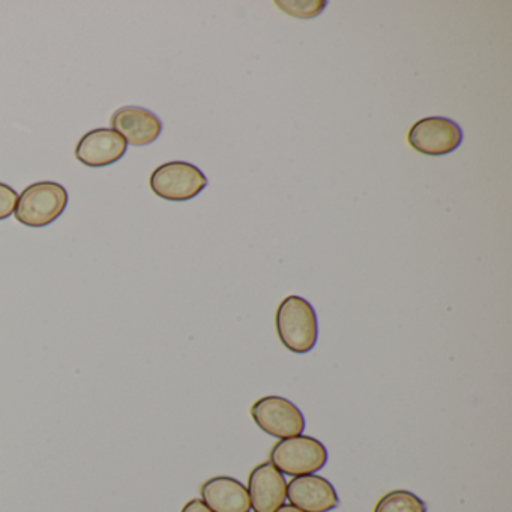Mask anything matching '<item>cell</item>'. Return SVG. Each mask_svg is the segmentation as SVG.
<instances>
[{
    "label": "cell",
    "mask_w": 512,
    "mask_h": 512,
    "mask_svg": "<svg viewBox=\"0 0 512 512\" xmlns=\"http://www.w3.org/2000/svg\"><path fill=\"white\" fill-rule=\"evenodd\" d=\"M278 338L290 352H311L319 338V322L313 305L301 296H287L275 314Z\"/></svg>",
    "instance_id": "cell-1"
},
{
    "label": "cell",
    "mask_w": 512,
    "mask_h": 512,
    "mask_svg": "<svg viewBox=\"0 0 512 512\" xmlns=\"http://www.w3.org/2000/svg\"><path fill=\"white\" fill-rule=\"evenodd\" d=\"M68 206L67 188L58 182L43 181L29 185L19 196L14 217L26 227H47L55 223Z\"/></svg>",
    "instance_id": "cell-2"
},
{
    "label": "cell",
    "mask_w": 512,
    "mask_h": 512,
    "mask_svg": "<svg viewBox=\"0 0 512 512\" xmlns=\"http://www.w3.org/2000/svg\"><path fill=\"white\" fill-rule=\"evenodd\" d=\"M271 463L283 475L304 476L319 472L328 463V449L316 437H287L272 446Z\"/></svg>",
    "instance_id": "cell-3"
},
{
    "label": "cell",
    "mask_w": 512,
    "mask_h": 512,
    "mask_svg": "<svg viewBox=\"0 0 512 512\" xmlns=\"http://www.w3.org/2000/svg\"><path fill=\"white\" fill-rule=\"evenodd\" d=\"M152 193L169 202H188L199 196L208 178L205 173L187 161H170L161 164L149 178Z\"/></svg>",
    "instance_id": "cell-4"
},
{
    "label": "cell",
    "mask_w": 512,
    "mask_h": 512,
    "mask_svg": "<svg viewBox=\"0 0 512 512\" xmlns=\"http://www.w3.org/2000/svg\"><path fill=\"white\" fill-rule=\"evenodd\" d=\"M250 413L260 430L277 439H287L304 433L305 416L287 398L278 395L260 398L251 406Z\"/></svg>",
    "instance_id": "cell-5"
},
{
    "label": "cell",
    "mask_w": 512,
    "mask_h": 512,
    "mask_svg": "<svg viewBox=\"0 0 512 512\" xmlns=\"http://www.w3.org/2000/svg\"><path fill=\"white\" fill-rule=\"evenodd\" d=\"M463 142V131L457 122L442 116H430L412 125L407 134L410 148L422 155L440 157L457 151Z\"/></svg>",
    "instance_id": "cell-6"
},
{
    "label": "cell",
    "mask_w": 512,
    "mask_h": 512,
    "mask_svg": "<svg viewBox=\"0 0 512 512\" xmlns=\"http://www.w3.org/2000/svg\"><path fill=\"white\" fill-rule=\"evenodd\" d=\"M247 490L251 508L256 512H277L287 499L286 479L271 461L251 470Z\"/></svg>",
    "instance_id": "cell-7"
},
{
    "label": "cell",
    "mask_w": 512,
    "mask_h": 512,
    "mask_svg": "<svg viewBox=\"0 0 512 512\" xmlns=\"http://www.w3.org/2000/svg\"><path fill=\"white\" fill-rule=\"evenodd\" d=\"M112 128L127 145L143 148L158 140L163 133V122L151 110L125 106L113 113Z\"/></svg>",
    "instance_id": "cell-8"
},
{
    "label": "cell",
    "mask_w": 512,
    "mask_h": 512,
    "mask_svg": "<svg viewBox=\"0 0 512 512\" xmlns=\"http://www.w3.org/2000/svg\"><path fill=\"white\" fill-rule=\"evenodd\" d=\"M287 499L304 512H329L340 505L334 485L316 473L295 476L287 484Z\"/></svg>",
    "instance_id": "cell-9"
},
{
    "label": "cell",
    "mask_w": 512,
    "mask_h": 512,
    "mask_svg": "<svg viewBox=\"0 0 512 512\" xmlns=\"http://www.w3.org/2000/svg\"><path fill=\"white\" fill-rule=\"evenodd\" d=\"M127 142L112 128L89 131L76 146V158L86 167H107L127 154Z\"/></svg>",
    "instance_id": "cell-10"
},
{
    "label": "cell",
    "mask_w": 512,
    "mask_h": 512,
    "mask_svg": "<svg viewBox=\"0 0 512 512\" xmlns=\"http://www.w3.org/2000/svg\"><path fill=\"white\" fill-rule=\"evenodd\" d=\"M203 502L212 512H248L251 509L247 487L232 476H214L200 488Z\"/></svg>",
    "instance_id": "cell-11"
},
{
    "label": "cell",
    "mask_w": 512,
    "mask_h": 512,
    "mask_svg": "<svg viewBox=\"0 0 512 512\" xmlns=\"http://www.w3.org/2000/svg\"><path fill=\"white\" fill-rule=\"evenodd\" d=\"M374 512H427V505L412 491L394 490L377 502Z\"/></svg>",
    "instance_id": "cell-12"
},
{
    "label": "cell",
    "mask_w": 512,
    "mask_h": 512,
    "mask_svg": "<svg viewBox=\"0 0 512 512\" xmlns=\"http://www.w3.org/2000/svg\"><path fill=\"white\" fill-rule=\"evenodd\" d=\"M19 194L10 185L0 182V221L7 220L16 212Z\"/></svg>",
    "instance_id": "cell-13"
},
{
    "label": "cell",
    "mask_w": 512,
    "mask_h": 512,
    "mask_svg": "<svg viewBox=\"0 0 512 512\" xmlns=\"http://www.w3.org/2000/svg\"><path fill=\"white\" fill-rule=\"evenodd\" d=\"M313 2H277L278 7H281V10L289 13L290 16L293 17H301V19H311V17H316L317 14L322 13L325 8H316V10H307V7Z\"/></svg>",
    "instance_id": "cell-14"
},
{
    "label": "cell",
    "mask_w": 512,
    "mask_h": 512,
    "mask_svg": "<svg viewBox=\"0 0 512 512\" xmlns=\"http://www.w3.org/2000/svg\"><path fill=\"white\" fill-rule=\"evenodd\" d=\"M181 512H212L202 499H191L185 503Z\"/></svg>",
    "instance_id": "cell-15"
},
{
    "label": "cell",
    "mask_w": 512,
    "mask_h": 512,
    "mask_svg": "<svg viewBox=\"0 0 512 512\" xmlns=\"http://www.w3.org/2000/svg\"><path fill=\"white\" fill-rule=\"evenodd\" d=\"M277 512H304V511H302V509L296 508V506L286 505V503H284V505L281 506V508L278 509Z\"/></svg>",
    "instance_id": "cell-16"
}]
</instances>
